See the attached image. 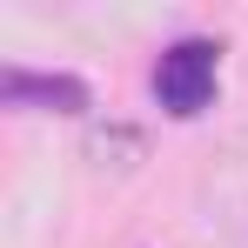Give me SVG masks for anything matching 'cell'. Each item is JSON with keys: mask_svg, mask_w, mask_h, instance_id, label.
Instances as JSON below:
<instances>
[{"mask_svg": "<svg viewBox=\"0 0 248 248\" xmlns=\"http://www.w3.org/2000/svg\"><path fill=\"white\" fill-rule=\"evenodd\" d=\"M208 195H215V208H221V228L248 248V141L228 148V161H221V174H215Z\"/></svg>", "mask_w": 248, "mask_h": 248, "instance_id": "obj_3", "label": "cell"}, {"mask_svg": "<svg viewBox=\"0 0 248 248\" xmlns=\"http://www.w3.org/2000/svg\"><path fill=\"white\" fill-rule=\"evenodd\" d=\"M215 87H221V41L188 34V41H174L155 61V101H161L174 121H195L208 101H215Z\"/></svg>", "mask_w": 248, "mask_h": 248, "instance_id": "obj_1", "label": "cell"}, {"mask_svg": "<svg viewBox=\"0 0 248 248\" xmlns=\"http://www.w3.org/2000/svg\"><path fill=\"white\" fill-rule=\"evenodd\" d=\"M0 94H7V108H61V114L87 108V87L74 81V74H27V67H7Z\"/></svg>", "mask_w": 248, "mask_h": 248, "instance_id": "obj_2", "label": "cell"}]
</instances>
